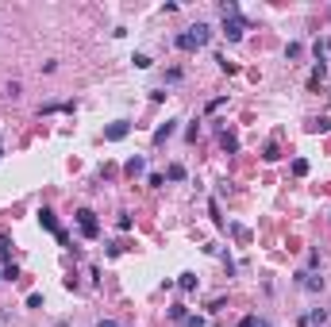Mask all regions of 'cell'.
Listing matches in <instances>:
<instances>
[{"mask_svg": "<svg viewBox=\"0 0 331 327\" xmlns=\"http://www.w3.org/2000/svg\"><path fill=\"white\" fill-rule=\"evenodd\" d=\"M77 227H81V235H85V239H96V235H100V224H96V212L81 208V212H77Z\"/></svg>", "mask_w": 331, "mask_h": 327, "instance_id": "obj_1", "label": "cell"}, {"mask_svg": "<svg viewBox=\"0 0 331 327\" xmlns=\"http://www.w3.org/2000/svg\"><path fill=\"white\" fill-rule=\"evenodd\" d=\"M243 31H246V19H243V16H227V19H224V35L231 39V43H239V39H243Z\"/></svg>", "mask_w": 331, "mask_h": 327, "instance_id": "obj_2", "label": "cell"}, {"mask_svg": "<svg viewBox=\"0 0 331 327\" xmlns=\"http://www.w3.org/2000/svg\"><path fill=\"white\" fill-rule=\"evenodd\" d=\"M127 135H131V123L127 120H116V123H108V127H104L108 143H120V139H127Z\"/></svg>", "mask_w": 331, "mask_h": 327, "instance_id": "obj_3", "label": "cell"}, {"mask_svg": "<svg viewBox=\"0 0 331 327\" xmlns=\"http://www.w3.org/2000/svg\"><path fill=\"white\" fill-rule=\"evenodd\" d=\"M39 224H43L46 231H54V239H58V235H62V227H58V215H54L50 208H43V212H39Z\"/></svg>", "mask_w": 331, "mask_h": 327, "instance_id": "obj_4", "label": "cell"}, {"mask_svg": "<svg viewBox=\"0 0 331 327\" xmlns=\"http://www.w3.org/2000/svg\"><path fill=\"white\" fill-rule=\"evenodd\" d=\"M174 43H177V50H201V43L192 39V31H181V35L174 39Z\"/></svg>", "mask_w": 331, "mask_h": 327, "instance_id": "obj_5", "label": "cell"}, {"mask_svg": "<svg viewBox=\"0 0 331 327\" xmlns=\"http://www.w3.org/2000/svg\"><path fill=\"white\" fill-rule=\"evenodd\" d=\"M189 31H192V39H197L201 46H208V39H212V27L208 23H197V27H189Z\"/></svg>", "mask_w": 331, "mask_h": 327, "instance_id": "obj_6", "label": "cell"}, {"mask_svg": "<svg viewBox=\"0 0 331 327\" xmlns=\"http://www.w3.org/2000/svg\"><path fill=\"white\" fill-rule=\"evenodd\" d=\"M296 281L305 285L308 293H320V289H323V281H320V277H312V274H296Z\"/></svg>", "mask_w": 331, "mask_h": 327, "instance_id": "obj_7", "label": "cell"}, {"mask_svg": "<svg viewBox=\"0 0 331 327\" xmlns=\"http://www.w3.org/2000/svg\"><path fill=\"white\" fill-rule=\"evenodd\" d=\"M174 131H177V120H166V123H162V127H158V131H154V143H166V139L174 135Z\"/></svg>", "mask_w": 331, "mask_h": 327, "instance_id": "obj_8", "label": "cell"}, {"mask_svg": "<svg viewBox=\"0 0 331 327\" xmlns=\"http://www.w3.org/2000/svg\"><path fill=\"white\" fill-rule=\"evenodd\" d=\"M166 177H170V181H185L189 173H185V166H181V162H170V170H166Z\"/></svg>", "mask_w": 331, "mask_h": 327, "instance_id": "obj_9", "label": "cell"}, {"mask_svg": "<svg viewBox=\"0 0 331 327\" xmlns=\"http://www.w3.org/2000/svg\"><path fill=\"white\" fill-rule=\"evenodd\" d=\"M8 258H12V239L0 235V262H8Z\"/></svg>", "mask_w": 331, "mask_h": 327, "instance_id": "obj_10", "label": "cell"}, {"mask_svg": "<svg viewBox=\"0 0 331 327\" xmlns=\"http://www.w3.org/2000/svg\"><path fill=\"white\" fill-rule=\"evenodd\" d=\"M143 170H147V162H143V158H131V162H127V173H131V177H139Z\"/></svg>", "mask_w": 331, "mask_h": 327, "instance_id": "obj_11", "label": "cell"}, {"mask_svg": "<svg viewBox=\"0 0 331 327\" xmlns=\"http://www.w3.org/2000/svg\"><path fill=\"white\" fill-rule=\"evenodd\" d=\"M131 62H135V69H150V66H154L150 54H131Z\"/></svg>", "mask_w": 331, "mask_h": 327, "instance_id": "obj_12", "label": "cell"}, {"mask_svg": "<svg viewBox=\"0 0 331 327\" xmlns=\"http://www.w3.org/2000/svg\"><path fill=\"white\" fill-rule=\"evenodd\" d=\"M293 177H308V162L305 158H293Z\"/></svg>", "mask_w": 331, "mask_h": 327, "instance_id": "obj_13", "label": "cell"}, {"mask_svg": "<svg viewBox=\"0 0 331 327\" xmlns=\"http://www.w3.org/2000/svg\"><path fill=\"white\" fill-rule=\"evenodd\" d=\"M239 327H270V323L258 319V316H243V319H239Z\"/></svg>", "mask_w": 331, "mask_h": 327, "instance_id": "obj_14", "label": "cell"}, {"mask_svg": "<svg viewBox=\"0 0 331 327\" xmlns=\"http://www.w3.org/2000/svg\"><path fill=\"white\" fill-rule=\"evenodd\" d=\"M224 150H227V154H235V150H239V139H235V135H224Z\"/></svg>", "mask_w": 331, "mask_h": 327, "instance_id": "obj_15", "label": "cell"}, {"mask_svg": "<svg viewBox=\"0 0 331 327\" xmlns=\"http://www.w3.org/2000/svg\"><path fill=\"white\" fill-rule=\"evenodd\" d=\"M177 285H181L185 293H189V289H197V277H192V274H181V281H177Z\"/></svg>", "mask_w": 331, "mask_h": 327, "instance_id": "obj_16", "label": "cell"}, {"mask_svg": "<svg viewBox=\"0 0 331 327\" xmlns=\"http://www.w3.org/2000/svg\"><path fill=\"white\" fill-rule=\"evenodd\" d=\"M204 323H208V319L197 316V312H192V316H185V327H204Z\"/></svg>", "mask_w": 331, "mask_h": 327, "instance_id": "obj_17", "label": "cell"}, {"mask_svg": "<svg viewBox=\"0 0 331 327\" xmlns=\"http://www.w3.org/2000/svg\"><path fill=\"white\" fill-rule=\"evenodd\" d=\"M262 158H266V162H278L281 154H278V147H273V143H270V147H266V154H262Z\"/></svg>", "mask_w": 331, "mask_h": 327, "instance_id": "obj_18", "label": "cell"}, {"mask_svg": "<svg viewBox=\"0 0 331 327\" xmlns=\"http://www.w3.org/2000/svg\"><path fill=\"white\" fill-rule=\"evenodd\" d=\"M116 227H120V231H127V227H131V215H127V212H120V220H116Z\"/></svg>", "mask_w": 331, "mask_h": 327, "instance_id": "obj_19", "label": "cell"}, {"mask_svg": "<svg viewBox=\"0 0 331 327\" xmlns=\"http://www.w3.org/2000/svg\"><path fill=\"white\" fill-rule=\"evenodd\" d=\"M0 277H4V281H16L19 269H16V266H4V274H0Z\"/></svg>", "mask_w": 331, "mask_h": 327, "instance_id": "obj_20", "label": "cell"}, {"mask_svg": "<svg viewBox=\"0 0 331 327\" xmlns=\"http://www.w3.org/2000/svg\"><path fill=\"white\" fill-rule=\"evenodd\" d=\"M96 327H120V323H116V319H100Z\"/></svg>", "mask_w": 331, "mask_h": 327, "instance_id": "obj_21", "label": "cell"}, {"mask_svg": "<svg viewBox=\"0 0 331 327\" xmlns=\"http://www.w3.org/2000/svg\"><path fill=\"white\" fill-rule=\"evenodd\" d=\"M0 158H4V143H0Z\"/></svg>", "mask_w": 331, "mask_h": 327, "instance_id": "obj_22", "label": "cell"}, {"mask_svg": "<svg viewBox=\"0 0 331 327\" xmlns=\"http://www.w3.org/2000/svg\"><path fill=\"white\" fill-rule=\"evenodd\" d=\"M327 46H331V39H327Z\"/></svg>", "mask_w": 331, "mask_h": 327, "instance_id": "obj_23", "label": "cell"}]
</instances>
